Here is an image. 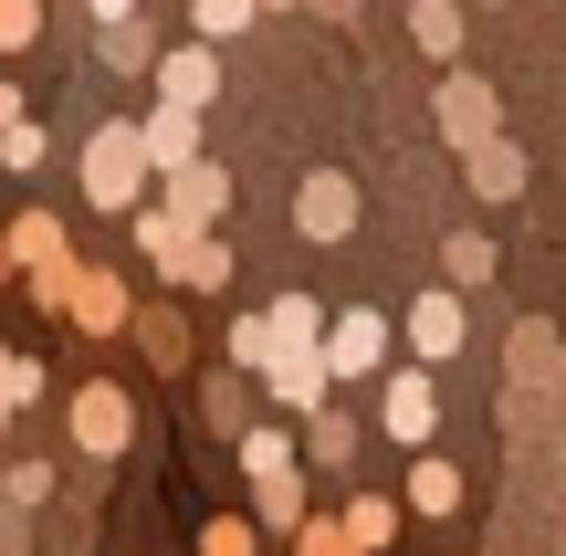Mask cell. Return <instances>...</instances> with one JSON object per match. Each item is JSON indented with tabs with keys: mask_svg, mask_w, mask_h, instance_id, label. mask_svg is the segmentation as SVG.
<instances>
[{
	"mask_svg": "<svg viewBox=\"0 0 566 556\" xmlns=\"http://www.w3.org/2000/svg\"><path fill=\"white\" fill-rule=\"evenodd\" d=\"M137 252H158V273H179V284H221L231 273V252L210 242V231L168 221V210H137Z\"/></svg>",
	"mask_w": 566,
	"mask_h": 556,
	"instance_id": "6da1fadb",
	"label": "cell"
},
{
	"mask_svg": "<svg viewBox=\"0 0 566 556\" xmlns=\"http://www.w3.org/2000/svg\"><path fill=\"white\" fill-rule=\"evenodd\" d=\"M0 410H11V399H0Z\"/></svg>",
	"mask_w": 566,
	"mask_h": 556,
	"instance_id": "4dcf8cb0",
	"label": "cell"
},
{
	"mask_svg": "<svg viewBox=\"0 0 566 556\" xmlns=\"http://www.w3.org/2000/svg\"><path fill=\"white\" fill-rule=\"evenodd\" d=\"M441 126H451V147L472 158V147L493 137V84H483V74H451V84H441Z\"/></svg>",
	"mask_w": 566,
	"mask_h": 556,
	"instance_id": "8992f818",
	"label": "cell"
},
{
	"mask_svg": "<svg viewBox=\"0 0 566 556\" xmlns=\"http://www.w3.org/2000/svg\"><path fill=\"white\" fill-rule=\"evenodd\" d=\"M0 368H11V357H0Z\"/></svg>",
	"mask_w": 566,
	"mask_h": 556,
	"instance_id": "f546056e",
	"label": "cell"
},
{
	"mask_svg": "<svg viewBox=\"0 0 566 556\" xmlns=\"http://www.w3.org/2000/svg\"><path fill=\"white\" fill-rule=\"evenodd\" d=\"M137 147H147V168H189L200 158V116H189V105H158V116L137 126Z\"/></svg>",
	"mask_w": 566,
	"mask_h": 556,
	"instance_id": "ba28073f",
	"label": "cell"
},
{
	"mask_svg": "<svg viewBox=\"0 0 566 556\" xmlns=\"http://www.w3.org/2000/svg\"><path fill=\"white\" fill-rule=\"evenodd\" d=\"M409 347L451 357V347H462V305H451V294H420V305H409Z\"/></svg>",
	"mask_w": 566,
	"mask_h": 556,
	"instance_id": "7c38bea8",
	"label": "cell"
},
{
	"mask_svg": "<svg viewBox=\"0 0 566 556\" xmlns=\"http://www.w3.org/2000/svg\"><path fill=\"white\" fill-rule=\"evenodd\" d=\"M0 158H11V168H42V126H0Z\"/></svg>",
	"mask_w": 566,
	"mask_h": 556,
	"instance_id": "cb8c5ba5",
	"label": "cell"
},
{
	"mask_svg": "<svg viewBox=\"0 0 566 556\" xmlns=\"http://www.w3.org/2000/svg\"><path fill=\"white\" fill-rule=\"evenodd\" d=\"M74 441H84V452H126V399L116 389H84L74 399Z\"/></svg>",
	"mask_w": 566,
	"mask_h": 556,
	"instance_id": "8fae6325",
	"label": "cell"
},
{
	"mask_svg": "<svg viewBox=\"0 0 566 556\" xmlns=\"http://www.w3.org/2000/svg\"><path fill=\"white\" fill-rule=\"evenodd\" d=\"M462 179L483 189V200H514V189H525V158H514L504 137H483V147H472V158H462Z\"/></svg>",
	"mask_w": 566,
	"mask_h": 556,
	"instance_id": "4fadbf2b",
	"label": "cell"
},
{
	"mask_svg": "<svg viewBox=\"0 0 566 556\" xmlns=\"http://www.w3.org/2000/svg\"><path fill=\"white\" fill-rule=\"evenodd\" d=\"M451 252V284H493V242L483 231H462V242H441Z\"/></svg>",
	"mask_w": 566,
	"mask_h": 556,
	"instance_id": "e0dca14e",
	"label": "cell"
},
{
	"mask_svg": "<svg viewBox=\"0 0 566 556\" xmlns=\"http://www.w3.org/2000/svg\"><path fill=\"white\" fill-rule=\"evenodd\" d=\"M210 95H221V63H210L200 42H189V53H168V63H158V105H189V116H200Z\"/></svg>",
	"mask_w": 566,
	"mask_h": 556,
	"instance_id": "52a82bcc",
	"label": "cell"
},
{
	"mask_svg": "<svg viewBox=\"0 0 566 556\" xmlns=\"http://www.w3.org/2000/svg\"><path fill=\"white\" fill-rule=\"evenodd\" d=\"M32 32H42V0H0V53H21Z\"/></svg>",
	"mask_w": 566,
	"mask_h": 556,
	"instance_id": "ffe728a7",
	"label": "cell"
},
{
	"mask_svg": "<svg viewBox=\"0 0 566 556\" xmlns=\"http://www.w3.org/2000/svg\"><path fill=\"white\" fill-rule=\"evenodd\" d=\"M263 336L273 347H315V294H283V305L263 315Z\"/></svg>",
	"mask_w": 566,
	"mask_h": 556,
	"instance_id": "9a60e30c",
	"label": "cell"
},
{
	"mask_svg": "<svg viewBox=\"0 0 566 556\" xmlns=\"http://www.w3.org/2000/svg\"><path fill=\"white\" fill-rule=\"evenodd\" d=\"M0 126H21V95H11V84H0Z\"/></svg>",
	"mask_w": 566,
	"mask_h": 556,
	"instance_id": "f1b7e54d",
	"label": "cell"
},
{
	"mask_svg": "<svg viewBox=\"0 0 566 556\" xmlns=\"http://www.w3.org/2000/svg\"><path fill=\"white\" fill-rule=\"evenodd\" d=\"M189 21H200L210 42H231V32H242V21H252V0H189Z\"/></svg>",
	"mask_w": 566,
	"mask_h": 556,
	"instance_id": "ac0fdd59",
	"label": "cell"
},
{
	"mask_svg": "<svg viewBox=\"0 0 566 556\" xmlns=\"http://www.w3.org/2000/svg\"><path fill=\"white\" fill-rule=\"evenodd\" d=\"M95 21H137V0H95Z\"/></svg>",
	"mask_w": 566,
	"mask_h": 556,
	"instance_id": "83f0119b",
	"label": "cell"
},
{
	"mask_svg": "<svg viewBox=\"0 0 566 556\" xmlns=\"http://www.w3.org/2000/svg\"><path fill=\"white\" fill-rule=\"evenodd\" d=\"M210 556H252V536L242 525H210Z\"/></svg>",
	"mask_w": 566,
	"mask_h": 556,
	"instance_id": "484cf974",
	"label": "cell"
},
{
	"mask_svg": "<svg viewBox=\"0 0 566 556\" xmlns=\"http://www.w3.org/2000/svg\"><path fill=\"white\" fill-rule=\"evenodd\" d=\"M378 431H388V441H430V431H441V399H430L420 368H399V378L378 389Z\"/></svg>",
	"mask_w": 566,
	"mask_h": 556,
	"instance_id": "277c9868",
	"label": "cell"
},
{
	"mask_svg": "<svg viewBox=\"0 0 566 556\" xmlns=\"http://www.w3.org/2000/svg\"><path fill=\"white\" fill-rule=\"evenodd\" d=\"M263 378L294 399V410H315V399H325V347H273V357H263Z\"/></svg>",
	"mask_w": 566,
	"mask_h": 556,
	"instance_id": "9c48e42d",
	"label": "cell"
},
{
	"mask_svg": "<svg viewBox=\"0 0 566 556\" xmlns=\"http://www.w3.org/2000/svg\"><path fill=\"white\" fill-rule=\"evenodd\" d=\"M137 347H147V357L168 368V357H179V315H147V326H137Z\"/></svg>",
	"mask_w": 566,
	"mask_h": 556,
	"instance_id": "603a6c76",
	"label": "cell"
},
{
	"mask_svg": "<svg viewBox=\"0 0 566 556\" xmlns=\"http://www.w3.org/2000/svg\"><path fill=\"white\" fill-rule=\"evenodd\" d=\"M137 179H147L137 126H105V137L84 147V200H95V210H126V200H137Z\"/></svg>",
	"mask_w": 566,
	"mask_h": 556,
	"instance_id": "7a4b0ae2",
	"label": "cell"
},
{
	"mask_svg": "<svg viewBox=\"0 0 566 556\" xmlns=\"http://www.w3.org/2000/svg\"><path fill=\"white\" fill-rule=\"evenodd\" d=\"M221 200H231V189H221V168H200V158H189V168H168V221H189V231H200Z\"/></svg>",
	"mask_w": 566,
	"mask_h": 556,
	"instance_id": "30bf717a",
	"label": "cell"
},
{
	"mask_svg": "<svg viewBox=\"0 0 566 556\" xmlns=\"http://www.w3.org/2000/svg\"><path fill=\"white\" fill-rule=\"evenodd\" d=\"M409 504H420V515H451V504H462V483H451L441 462H420V473H409Z\"/></svg>",
	"mask_w": 566,
	"mask_h": 556,
	"instance_id": "2e32d148",
	"label": "cell"
},
{
	"mask_svg": "<svg viewBox=\"0 0 566 556\" xmlns=\"http://www.w3.org/2000/svg\"><path fill=\"white\" fill-rule=\"evenodd\" d=\"M105 63H126V74H137V63H147V42H137V21H105Z\"/></svg>",
	"mask_w": 566,
	"mask_h": 556,
	"instance_id": "7402d4cb",
	"label": "cell"
},
{
	"mask_svg": "<svg viewBox=\"0 0 566 556\" xmlns=\"http://www.w3.org/2000/svg\"><path fill=\"white\" fill-rule=\"evenodd\" d=\"M346 221H357V189H346L336 168H315V179L294 189V231H304V242H336Z\"/></svg>",
	"mask_w": 566,
	"mask_h": 556,
	"instance_id": "5b68a950",
	"label": "cell"
},
{
	"mask_svg": "<svg viewBox=\"0 0 566 556\" xmlns=\"http://www.w3.org/2000/svg\"><path fill=\"white\" fill-rule=\"evenodd\" d=\"M304 441H315V462H325V473L357 452V431H346V420H325V399H315V431H304Z\"/></svg>",
	"mask_w": 566,
	"mask_h": 556,
	"instance_id": "d6986e66",
	"label": "cell"
},
{
	"mask_svg": "<svg viewBox=\"0 0 566 556\" xmlns=\"http://www.w3.org/2000/svg\"><path fill=\"white\" fill-rule=\"evenodd\" d=\"M304 556H357L346 536H325V525H304Z\"/></svg>",
	"mask_w": 566,
	"mask_h": 556,
	"instance_id": "4316f807",
	"label": "cell"
},
{
	"mask_svg": "<svg viewBox=\"0 0 566 556\" xmlns=\"http://www.w3.org/2000/svg\"><path fill=\"white\" fill-rule=\"evenodd\" d=\"M242 462H252V473H263V483H283V473H294V462H283V441H273V431H252V441H242Z\"/></svg>",
	"mask_w": 566,
	"mask_h": 556,
	"instance_id": "44dd1931",
	"label": "cell"
},
{
	"mask_svg": "<svg viewBox=\"0 0 566 556\" xmlns=\"http://www.w3.org/2000/svg\"><path fill=\"white\" fill-rule=\"evenodd\" d=\"M378 536H388V504H378V494H367V504H357V515H346V546H378Z\"/></svg>",
	"mask_w": 566,
	"mask_h": 556,
	"instance_id": "d4e9b609",
	"label": "cell"
},
{
	"mask_svg": "<svg viewBox=\"0 0 566 556\" xmlns=\"http://www.w3.org/2000/svg\"><path fill=\"white\" fill-rule=\"evenodd\" d=\"M409 32H420V53H462V11H451V0H409Z\"/></svg>",
	"mask_w": 566,
	"mask_h": 556,
	"instance_id": "5bb4252c",
	"label": "cell"
},
{
	"mask_svg": "<svg viewBox=\"0 0 566 556\" xmlns=\"http://www.w3.org/2000/svg\"><path fill=\"white\" fill-rule=\"evenodd\" d=\"M315 347H325V378H367V368H378V357H388V326H378V315H367V305H346L336 326L315 336Z\"/></svg>",
	"mask_w": 566,
	"mask_h": 556,
	"instance_id": "3957f363",
	"label": "cell"
}]
</instances>
